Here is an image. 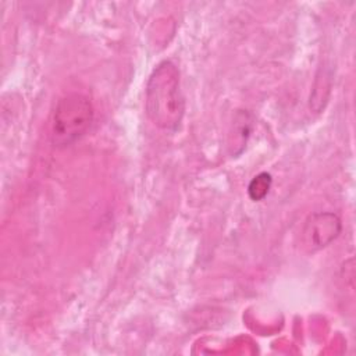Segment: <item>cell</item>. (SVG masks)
<instances>
[{
    "label": "cell",
    "mask_w": 356,
    "mask_h": 356,
    "mask_svg": "<svg viewBox=\"0 0 356 356\" xmlns=\"http://www.w3.org/2000/svg\"><path fill=\"white\" fill-rule=\"evenodd\" d=\"M145 110L149 120L164 131H175L185 113V99L181 90L179 70L164 60L152 71L145 93Z\"/></svg>",
    "instance_id": "cell-1"
},
{
    "label": "cell",
    "mask_w": 356,
    "mask_h": 356,
    "mask_svg": "<svg viewBox=\"0 0 356 356\" xmlns=\"http://www.w3.org/2000/svg\"><path fill=\"white\" fill-rule=\"evenodd\" d=\"M93 118L95 110L88 96L76 92L63 96L51 113V145L57 149L71 146L88 132Z\"/></svg>",
    "instance_id": "cell-2"
},
{
    "label": "cell",
    "mask_w": 356,
    "mask_h": 356,
    "mask_svg": "<svg viewBox=\"0 0 356 356\" xmlns=\"http://www.w3.org/2000/svg\"><path fill=\"white\" fill-rule=\"evenodd\" d=\"M341 231L342 222L337 214L331 211H318L306 220L303 236L313 250H318L334 242Z\"/></svg>",
    "instance_id": "cell-3"
},
{
    "label": "cell",
    "mask_w": 356,
    "mask_h": 356,
    "mask_svg": "<svg viewBox=\"0 0 356 356\" xmlns=\"http://www.w3.org/2000/svg\"><path fill=\"white\" fill-rule=\"evenodd\" d=\"M252 128H253L252 115L243 110L236 111L228 134V147L232 156H238L243 152L248 143V139L250 136Z\"/></svg>",
    "instance_id": "cell-4"
},
{
    "label": "cell",
    "mask_w": 356,
    "mask_h": 356,
    "mask_svg": "<svg viewBox=\"0 0 356 356\" xmlns=\"http://www.w3.org/2000/svg\"><path fill=\"white\" fill-rule=\"evenodd\" d=\"M273 185V178L268 172H260L256 177L252 178V181L248 185V195L253 202L263 200Z\"/></svg>",
    "instance_id": "cell-5"
}]
</instances>
